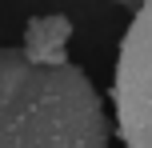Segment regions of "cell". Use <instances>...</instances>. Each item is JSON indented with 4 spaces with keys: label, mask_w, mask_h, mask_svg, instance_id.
I'll use <instances>...</instances> for the list:
<instances>
[{
    "label": "cell",
    "mask_w": 152,
    "mask_h": 148,
    "mask_svg": "<svg viewBox=\"0 0 152 148\" xmlns=\"http://www.w3.org/2000/svg\"><path fill=\"white\" fill-rule=\"evenodd\" d=\"M0 148H108V116L84 68L0 48Z\"/></svg>",
    "instance_id": "obj_1"
},
{
    "label": "cell",
    "mask_w": 152,
    "mask_h": 148,
    "mask_svg": "<svg viewBox=\"0 0 152 148\" xmlns=\"http://www.w3.org/2000/svg\"><path fill=\"white\" fill-rule=\"evenodd\" d=\"M112 100L124 148H152V0H140L120 40Z\"/></svg>",
    "instance_id": "obj_2"
}]
</instances>
